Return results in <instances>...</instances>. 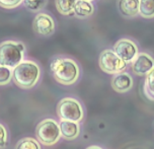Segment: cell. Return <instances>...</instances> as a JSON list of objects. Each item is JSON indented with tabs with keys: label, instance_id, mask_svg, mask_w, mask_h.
Masks as SVG:
<instances>
[{
	"label": "cell",
	"instance_id": "obj_1",
	"mask_svg": "<svg viewBox=\"0 0 154 149\" xmlns=\"http://www.w3.org/2000/svg\"><path fill=\"white\" fill-rule=\"evenodd\" d=\"M50 70L54 79L62 85L75 84L80 77V67L73 58L55 56L51 61Z\"/></svg>",
	"mask_w": 154,
	"mask_h": 149
},
{
	"label": "cell",
	"instance_id": "obj_2",
	"mask_svg": "<svg viewBox=\"0 0 154 149\" xmlns=\"http://www.w3.org/2000/svg\"><path fill=\"white\" fill-rule=\"evenodd\" d=\"M12 80L18 87L29 89L38 83L41 78V67L37 62L23 60L12 70Z\"/></svg>",
	"mask_w": 154,
	"mask_h": 149
},
{
	"label": "cell",
	"instance_id": "obj_3",
	"mask_svg": "<svg viewBox=\"0 0 154 149\" xmlns=\"http://www.w3.org/2000/svg\"><path fill=\"white\" fill-rule=\"evenodd\" d=\"M26 47L23 42L7 40L0 45V66L13 70L24 59Z\"/></svg>",
	"mask_w": 154,
	"mask_h": 149
},
{
	"label": "cell",
	"instance_id": "obj_4",
	"mask_svg": "<svg viewBox=\"0 0 154 149\" xmlns=\"http://www.w3.org/2000/svg\"><path fill=\"white\" fill-rule=\"evenodd\" d=\"M61 136L60 124H58L54 119H45L38 123L35 128L37 140L43 145L51 146L56 144Z\"/></svg>",
	"mask_w": 154,
	"mask_h": 149
},
{
	"label": "cell",
	"instance_id": "obj_5",
	"mask_svg": "<svg viewBox=\"0 0 154 149\" xmlns=\"http://www.w3.org/2000/svg\"><path fill=\"white\" fill-rule=\"evenodd\" d=\"M57 115L61 120L79 123L84 118V111L81 104L73 98H64L57 106Z\"/></svg>",
	"mask_w": 154,
	"mask_h": 149
},
{
	"label": "cell",
	"instance_id": "obj_6",
	"mask_svg": "<svg viewBox=\"0 0 154 149\" xmlns=\"http://www.w3.org/2000/svg\"><path fill=\"white\" fill-rule=\"evenodd\" d=\"M127 64L122 58L118 56L114 50L106 49L100 55L98 59V65L103 72L108 74H118L120 72H124L127 68Z\"/></svg>",
	"mask_w": 154,
	"mask_h": 149
},
{
	"label": "cell",
	"instance_id": "obj_7",
	"mask_svg": "<svg viewBox=\"0 0 154 149\" xmlns=\"http://www.w3.org/2000/svg\"><path fill=\"white\" fill-rule=\"evenodd\" d=\"M114 51L126 63H132L140 53L137 43L129 38L120 39L115 44Z\"/></svg>",
	"mask_w": 154,
	"mask_h": 149
},
{
	"label": "cell",
	"instance_id": "obj_8",
	"mask_svg": "<svg viewBox=\"0 0 154 149\" xmlns=\"http://www.w3.org/2000/svg\"><path fill=\"white\" fill-rule=\"evenodd\" d=\"M32 29L37 35L42 37H51L56 29V23L53 16L46 12H40L35 16Z\"/></svg>",
	"mask_w": 154,
	"mask_h": 149
},
{
	"label": "cell",
	"instance_id": "obj_9",
	"mask_svg": "<svg viewBox=\"0 0 154 149\" xmlns=\"http://www.w3.org/2000/svg\"><path fill=\"white\" fill-rule=\"evenodd\" d=\"M134 74L138 76H146L154 68V58L145 52H140L138 56L131 63Z\"/></svg>",
	"mask_w": 154,
	"mask_h": 149
},
{
	"label": "cell",
	"instance_id": "obj_10",
	"mask_svg": "<svg viewBox=\"0 0 154 149\" xmlns=\"http://www.w3.org/2000/svg\"><path fill=\"white\" fill-rule=\"evenodd\" d=\"M133 78L128 72H120L118 74H115L112 78L111 85L112 89L116 92L119 93H126L133 87Z\"/></svg>",
	"mask_w": 154,
	"mask_h": 149
},
{
	"label": "cell",
	"instance_id": "obj_11",
	"mask_svg": "<svg viewBox=\"0 0 154 149\" xmlns=\"http://www.w3.org/2000/svg\"><path fill=\"white\" fill-rule=\"evenodd\" d=\"M118 7L126 17H134L139 14L140 0H118Z\"/></svg>",
	"mask_w": 154,
	"mask_h": 149
},
{
	"label": "cell",
	"instance_id": "obj_12",
	"mask_svg": "<svg viewBox=\"0 0 154 149\" xmlns=\"http://www.w3.org/2000/svg\"><path fill=\"white\" fill-rule=\"evenodd\" d=\"M59 124L63 138L67 140H74L78 137L79 133H80V127H79L78 123L61 120Z\"/></svg>",
	"mask_w": 154,
	"mask_h": 149
},
{
	"label": "cell",
	"instance_id": "obj_13",
	"mask_svg": "<svg viewBox=\"0 0 154 149\" xmlns=\"http://www.w3.org/2000/svg\"><path fill=\"white\" fill-rule=\"evenodd\" d=\"M94 12V6L91 1L88 0H77L75 8H74V15L78 18H87L91 16Z\"/></svg>",
	"mask_w": 154,
	"mask_h": 149
},
{
	"label": "cell",
	"instance_id": "obj_14",
	"mask_svg": "<svg viewBox=\"0 0 154 149\" xmlns=\"http://www.w3.org/2000/svg\"><path fill=\"white\" fill-rule=\"evenodd\" d=\"M77 0H55V6L58 12L62 15H71L74 14Z\"/></svg>",
	"mask_w": 154,
	"mask_h": 149
},
{
	"label": "cell",
	"instance_id": "obj_15",
	"mask_svg": "<svg viewBox=\"0 0 154 149\" xmlns=\"http://www.w3.org/2000/svg\"><path fill=\"white\" fill-rule=\"evenodd\" d=\"M143 92L151 101H154V68L147 74L143 85Z\"/></svg>",
	"mask_w": 154,
	"mask_h": 149
},
{
	"label": "cell",
	"instance_id": "obj_16",
	"mask_svg": "<svg viewBox=\"0 0 154 149\" xmlns=\"http://www.w3.org/2000/svg\"><path fill=\"white\" fill-rule=\"evenodd\" d=\"M139 15L147 19L154 18V0H140Z\"/></svg>",
	"mask_w": 154,
	"mask_h": 149
},
{
	"label": "cell",
	"instance_id": "obj_17",
	"mask_svg": "<svg viewBox=\"0 0 154 149\" xmlns=\"http://www.w3.org/2000/svg\"><path fill=\"white\" fill-rule=\"evenodd\" d=\"M15 149H42L38 140L31 137H26L20 139L16 143Z\"/></svg>",
	"mask_w": 154,
	"mask_h": 149
},
{
	"label": "cell",
	"instance_id": "obj_18",
	"mask_svg": "<svg viewBox=\"0 0 154 149\" xmlns=\"http://www.w3.org/2000/svg\"><path fill=\"white\" fill-rule=\"evenodd\" d=\"M47 4V0H23V5L31 12H38L42 10Z\"/></svg>",
	"mask_w": 154,
	"mask_h": 149
},
{
	"label": "cell",
	"instance_id": "obj_19",
	"mask_svg": "<svg viewBox=\"0 0 154 149\" xmlns=\"http://www.w3.org/2000/svg\"><path fill=\"white\" fill-rule=\"evenodd\" d=\"M12 76L13 74L11 69L0 66V83H1L2 86L9 83L12 79Z\"/></svg>",
	"mask_w": 154,
	"mask_h": 149
},
{
	"label": "cell",
	"instance_id": "obj_20",
	"mask_svg": "<svg viewBox=\"0 0 154 149\" xmlns=\"http://www.w3.org/2000/svg\"><path fill=\"white\" fill-rule=\"evenodd\" d=\"M23 3V0H0V5L5 9H13L20 6Z\"/></svg>",
	"mask_w": 154,
	"mask_h": 149
},
{
	"label": "cell",
	"instance_id": "obj_21",
	"mask_svg": "<svg viewBox=\"0 0 154 149\" xmlns=\"http://www.w3.org/2000/svg\"><path fill=\"white\" fill-rule=\"evenodd\" d=\"M7 141H8L7 130L3 124H1L0 125V145H1V148H4L6 146Z\"/></svg>",
	"mask_w": 154,
	"mask_h": 149
},
{
	"label": "cell",
	"instance_id": "obj_22",
	"mask_svg": "<svg viewBox=\"0 0 154 149\" xmlns=\"http://www.w3.org/2000/svg\"><path fill=\"white\" fill-rule=\"evenodd\" d=\"M86 149H103L100 146H96V145H92V146H89V147H87Z\"/></svg>",
	"mask_w": 154,
	"mask_h": 149
},
{
	"label": "cell",
	"instance_id": "obj_23",
	"mask_svg": "<svg viewBox=\"0 0 154 149\" xmlns=\"http://www.w3.org/2000/svg\"><path fill=\"white\" fill-rule=\"evenodd\" d=\"M88 1H93V0H88Z\"/></svg>",
	"mask_w": 154,
	"mask_h": 149
}]
</instances>
